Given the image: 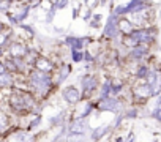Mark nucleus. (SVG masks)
<instances>
[{"label":"nucleus","mask_w":161,"mask_h":142,"mask_svg":"<svg viewBox=\"0 0 161 142\" xmlns=\"http://www.w3.org/2000/svg\"><path fill=\"white\" fill-rule=\"evenodd\" d=\"M86 2H87L89 8H93V7H97V5H98V0H86Z\"/></svg>","instance_id":"31"},{"label":"nucleus","mask_w":161,"mask_h":142,"mask_svg":"<svg viewBox=\"0 0 161 142\" xmlns=\"http://www.w3.org/2000/svg\"><path fill=\"white\" fill-rule=\"evenodd\" d=\"M2 73H5V65L0 63V74H2Z\"/></svg>","instance_id":"34"},{"label":"nucleus","mask_w":161,"mask_h":142,"mask_svg":"<svg viewBox=\"0 0 161 142\" xmlns=\"http://www.w3.org/2000/svg\"><path fill=\"white\" fill-rule=\"evenodd\" d=\"M27 47L22 44V43H13L11 46H10V54L14 57V58H21V57H24V55H27Z\"/></svg>","instance_id":"9"},{"label":"nucleus","mask_w":161,"mask_h":142,"mask_svg":"<svg viewBox=\"0 0 161 142\" xmlns=\"http://www.w3.org/2000/svg\"><path fill=\"white\" fill-rule=\"evenodd\" d=\"M87 41H89L87 38H74V36H73V38H71V36H69V38H66V44H68V46H71V47H73V51L80 49L84 44H87Z\"/></svg>","instance_id":"10"},{"label":"nucleus","mask_w":161,"mask_h":142,"mask_svg":"<svg viewBox=\"0 0 161 142\" xmlns=\"http://www.w3.org/2000/svg\"><path fill=\"white\" fill-rule=\"evenodd\" d=\"M136 114H137V111H134V109H133V111H130V112L126 114V117H128V118H131V117H133V115H136Z\"/></svg>","instance_id":"32"},{"label":"nucleus","mask_w":161,"mask_h":142,"mask_svg":"<svg viewBox=\"0 0 161 142\" xmlns=\"http://www.w3.org/2000/svg\"><path fill=\"white\" fill-rule=\"evenodd\" d=\"M68 142H84V134H69Z\"/></svg>","instance_id":"21"},{"label":"nucleus","mask_w":161,"mask_h":142,"mask_svg":"<svg viewBox=\"0 0 161 142\" xmlns=\"http://www.w3.org/2000/svg\"><path fill=\"white\" fill-rule=\"evenodd\" d=\"M152 117L155 118V120H158L159 123H161V107H156L153 112H152Z\"/></svg>","instance_id":"27"},{"label":"nucleus","mask_w":161,"mask_h":142,"mask_svg":"<svg viewBox=\"0 0 161 142\" xmlns=\"http://www.w3.org/2000/svg\"><path fill=\"white\" fill-rule=\"evenodd\" d=\"M14 140L16 142H30L32 140V136H30L29 131H19V133H16Z\"/></svg>","instance_id":"16"},{"label":"nucleus","mask_w":161,"mask_h":142,"mask_svg":"<svg viewBox=\"0 0 161 142\" xmlns=\"http://www.w3.org/2000/svg\"><path fill=\"white\" fill-rule=\"evenodd\" d=\"M7 10H8V2L0 0V11H7Z\"/></svg>","instance_id":"29"},{"label":"nucleus","mask_w":161,"mask_h":142,"mask_svg":"<svg viewBox=\"0 0 161 142\" xmlns=\"http://www.w3.org/2000/svg\"><path fill=\"white\" fill-rule=\"evenodd\" d=\"M2 52H3V49H2V47H0V57H2Z\"/></svg>","instance_id":"37"},{"label":"nucleus","mask_w":161,"mask_h":142,"mask_svg":"<svg viewBox=\"0 0 161 142\" xmlns=\"http://www.w3.org/2000/svg\"><path fill=\"white\" fill-rule=\"evenodd\" d=\"M130 38L137 44V43H148V41H153L155 38V32H150V30H145V29H141V30H133L130 33Z\"/></svg>","instance_id":"5"},{"label":"nucleus","mask_w":161,"mask_h":142,"mask_svg":"<svg viewBox=\"0 0 161 142\" xmlns=\"http://www.w3.org/2000/svg\"><path fill=\"white\" fill-rule=\"evenodd\" d=\"M30 85L38 93H46L51 87V78L47 73H43V71L36 69L30 74Z\"/></svg>","instance_id":"1"},{"label":"nucleus","mask_w":161,"mask_h":142,"mask_svg":"<svg viewBox=\"0 0 161 142\" xmlns=\"http://www.w3.org/2000/svg\"><path fill=\"white\" fill-rule=\"evenodd\" d=\"M71 57H73L74 62H80V60L84 58V54L79 52V51H73V52H71Z\"/></svg>","instance_id":"22"},{"label":"nucleus","mask_w":161,"mask_h":142,"mask_svg":"<svg viewBox=\"0 0 161 142\" xmlns=\"http://www.w3.org/2000/svg\"><path fill=\"white\" fill-rule=\"evenodd\" d=\"M66 5H68V0H57L54 7H55V10H63Z\"/></svg>","instance_id":"24"},{"label":"nucleus","mask_w":161,"mask_h":142,"mask_svg":"<svg viewBox=\"0 0 161 142\" xmlns=\"http://www.w3.org/2000/svg\"><path fill=\"white\" fill-rule=\"evenodd\" d=\"M133 140H134V134H133V133H130V136H128V139H126L125 142H133Z\"/></svg>","instance_id":"33"},{"label":"nucleus","mask_w":161,"mask_h":142,"mask_svg":"<svg viewBox=\"0 0 161 142\" xmlns=\"http://www.w3.org/2000/svg\"><path fill=\"white\" fill-rule=\"evenodd\" d=\"M136 93L137 95H141V96H150V95H155V92H153V89L147 84V85H144V87H137L136 89Z\"/></svg>","instance_id":"17"},{"label":"nucleus","mask_w":161,"mask_h":142,"mask_svg":"<svg viewBox=\"0 0 161 142\" xmlns=\"http://www.w3.org/2000/svg\"><path fill=\"white\" fill-rule=\"evenodd\" d=\"M100 21H101V16H100V14H95V16H93V22H90L92 27H97V25L100 24Z\"/></svg>","instance_id":"28"},{"label":"nucleus","mask_w":161,"mask_h":142,"mask_svg":"<svg viewBox=\"0 0 161 142\" xmlns=\"http://www.w3.org/2000/svg\"><path fill=\"white\" fill-rule=\"evenodd\" d=\"M117 30H119L117 14H112V16L108 19V24H106V29H104V35H106V36H111V38H114V36L117 35Z\"/></svg>","instance_id":"8"},{"label":"nucleus","mask_w":161,"mask_h":142,"mask_svg":"<svg viewBox=\"0 0 161 142\" xmlns=\"http://www.w3.org/2000/svg\"><path fill=\"white\" fill-rule=\"evenodd\" d=\"M148 73H150L148 68H147V66H144V68H141V69L137 71V78H147V76H148Z\"/></svg>","instance_id":"26"},{"label":"nucleus","mask_w":161,"mask_h":142,"mask_svg":"<svg viewBox=\"0 0 161 142\" xmlns=\"http://www.w3.org/2000/svg\"><path fill=\"white\" fill-rule=\"evenodd\" d=\"M2 30H3V24L0 22V33H2Z\"/></svg>","instance_id":"36"},{"label":"nucleus","mask_w":161,"mask_h":142,"mask_svg":"<svg viewBox=\"0 0 161 142\" xmlns=\"http://www.w3.org/2000/svg\"><path fill=\"white\" fill-rule=\"evenodd\" d=\"M111 89H112V82L111 81H106L103 89H101V98H106V96H111Z\"/></svg>","instance_id":"19"},{"label":"nucleus","mask_w":161,"mask_h":142,"mask_svg":"<svg viewBox=\"0 0 161 142\" xmlns=\"http://www.w3.org/2000/svg\"><path fill=\"white\" fill-rule=\"evenodd\" d=\"M10 85H13V78H11V74L10 73H2L0 74V89H5V87H10Z\"/></svg>","instance_id":"13"},{"label":"nucleus","mask_w":161,"mask_h":142,"mask_svg":"<svg viewBox=\"0 0 161 142\" xmlns=\"http://www.w3.org/2000/svg\"><path fill=\"white\" fill-rule=\"evenodd\" d=\"M62 120H63V114H60V115H55V117H52L49 122H51V125H60L62 123Z\"/></svg>","instance_id":"25"},{"label":"nucleus","mask_w":161,"mask_h":142,"mask_svg":"<svg viewBox=\"0 0 161 142\" xmlns=\"http://www.w3.org/2000/svg\"><path fill=\"white\" fill-rule=\"evenodd\" d=\"M120 103L114 98V96H106V98H101V103H100V109L101 111H111V112H119L120 111Z\"/></svg>","instance_id":"6"},{"label":"nucleus","mask_w":161,"mask_h":142,"mask_svg":"<svg viewBox=\"0 0 161 142\" xmlns=\"http://www.w3.org/2000/svg\"><path fill=\"white\" fill-rule=\"evenodd\" d=\"M36 68L40 71H43V73H46V71H51L52 69V63L47 62L46 58H38L36 60Z\"/></svg>","instance_id":"14"},{"label":"nucleus","mask_w":161,"mask_h":142,"mask_svg":"<svg viewBox=\"0 0 161 142\" xmlns=\"http://www.w3.org/2000/svg\"><path fill=\"white\" fill-rule=\"evenodd\" d=\"M147 54V46H136V47H133L131 49V57L133 58H141V57H144Z\"/></svg>","instance_id":"15"},{"label":"nucleus","mask_w":161,"mask_h":142,"mask_svg":"<svg viewBox=\"0 0 161 142\" xmlns=\"http://www.w3.org/2000/svg\"><path fill=\"white\" fill-rule=\"evenodd\" d=\"M62 96H63V100L68 103V104H76L79 100H80V93H79V90L76 89V87H66L63 92H62Z\"/></svg>","instance_id":"7"},{"label":"nucleus","mask_w":161,"mask_h":142,"mask_svg":"<svg viewBox=\"0 0 161 142\" xmlns=\"http://www.w3.org/2000/svg\"><path fill=\"white\" fill-rule=\"evenodd\" d=\"M68 128H69L68 129L69 134H86L89 129V120H87V117H77L69 123Z\"/></svg>","instance_id":"4"},{"label":"nucleus","mask_w":161,"mask_h":142,"mask_svg":"<svg viewBox=\"0 0 161 142\" xmlns=\"http://www.w3.org/2000/svg\"><path fill=\"white\" fill-rule=\"evenodd\" d=\"M84 19H87V21H89V19H90V11H87V13H86V14H84Z\"/></svg>","instance_id":"35"},{"label":"nucleus","mask_w":161,"mask_h":142,"mask_svg":"<svg viewBox=\"0 0 161 142\" xmlns=\"http://www.w3.org/2000/svg\"><path fill=\"white\" fill-rule=\"evenodd\" d=\"M10 106H11L14 111L21 112V111H25L27 107L33 106V100H32V96L27 95V93L13 92L11 96H10Z\"/></svg>","instance_id":"2"},{"label":"nucleus","mask_w":161,"mask_h":142,"mask_svg":"<svg viewBox=\"0 0 161 142\" xmlns=\"http://www.w3.org/2000/svg\"><path fill=\"white\" fill-rule=\"evenodd\" d=\"M40 122H41V117H36L35 120H32V123H30V126H29V129H32L33 126H38V125H40Z\"/></svg>","instance_id":"30"},{"label":"nucleus","mask_w":161,"mask_h":142,"mask_svg":"<svg viewBox=\"0 0 161 142\" xmlns=\"http://www.w3.org/2000/svg\"><path fill=\"white\" fill-rule=\"evenodd\" d=\"M5 128H7V117L0 112V133H3Z\"/></svg>","instance_id":"23"},{"label":"nucleus","mask_w":161,"mask_h":142,"mask_svg":"<svg viewBox=\"0 0 161 142\" xmlns=\"http://www.w3.org/2000/svg\"><path fill=\"white\" fill-rule=\"evenodd\" d=\"M0 142H2V140H0Z\"/></svg>","instance_id":"38"},{"label":"nucleus","mask_w":161,"mask_h":142,"mask_svg":"<svg viewBox=\"0 0 161 142\" xmlns=\"http://www.w3.org/2000/svg\"><path fill=\"white\" fill-rule=\"evenodd\" d=\"M109 129H111V126H98V128H95L93 131H92V139L93 140H98V139H101L104 134H108L109 133Z\"/></svg>","instance_id":"12"},{"label":"nucleus","mask_w":161,"mask_h":142,"mask_svg":"<svg viewBox=\"0 0 161 142\" xmlns=\"http://www.w3.org/2000/svg\"><path fill=\"white\" fill-rule=\"evenodd\" d=\"M82 89H84V92L92 93V92L97 89V79H95L93 76H87V78H84V79H82Z\"/></svg>","instance_id":"11"},{"label":"nucleus","mask_w":161,"mask_h":142,"mask_svg":"<svg viewBox=\"0 0 161 142\" xmlns=\"http://www.w3.org/2000/svg\"><path fill=\"white\" fill-rule=\"evenodd\" d=\"M68 74H69V66L68 65H63L62 69H60V73H58V82H63L68 78Z\"/></svg>","instance_id":"20"},{"label":"nucleus","mask_w":161,"mask_h":142,"mask_svg":"<svg viewBox=\"0 0 161 142\" xmlns=\"http://www.w3.org/2000/svg\"><path fill=\"white\" fill-rule=\"evenodd\" d=\"M148 7V0H131L128 7H119L114 14H126V13H137Z\"/></svg>","instance_id":"3"},{"label":"nucleus","mask_w":161,"mask_h":142,"mask_svg":"<svg viewBox=\"0 0 161 142\" xmlns=\"http://www.w3.org/2000/svg\"><path fill=\"white\" fill-rule=\"evenodd\" d=\"M119 29H120L123 33H131V32H133V24H131L130 21L123 19V21L119 24Z\"/></svg>","instance_id":"18"}]
</instances>
